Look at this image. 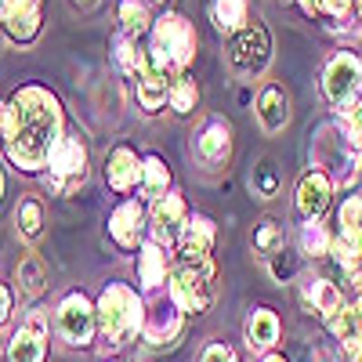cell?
I'll return each mask as SVG.
<instances>
[{"label":"cell","mask_w":362,"mask_h":362,"mask_svg":"<svg viewBox=\"0 0 362 362\" xmlns=\"http://www.w3.org/2000/svg\"><path fill=\"white\" fill-rule=\"evenodd\" d=\"M62 109L51 90L25 83L4 109V153L18 170H40L51 160V148L62 141Z\"/></svg>","instance_id":"6da1fadb"},{"label":"cell","mask_w":362,"mask_h":362,"mask_svg":"<svg viewBox=\"0 0 362 362\" xmlns=\"http://www.w3.org/2000/svg\"><path fill=\"white\" fill-rule=\"evenodd\" d=\"M98 329L109 337V344H127L138 329H141V305L131 286L124 283H109L98 297Z\"/></svg>","instance_id":"7a4b0ae2"},{"label":"cell","mask_w":362,"mask_h":362,"mask_svg":"<svg viewBox=\"0 0 362 362\" xmlns=\"http://www.w3.org/2000/svg\"><path fill=\"white\" fill-rule=\"evenodd\" d=\"M322 95L326 102L351 116L362 105V58L351 51H337L329 58V66L322 73Z\"/></svg>","instance_id":"3957f363"},{"label":"cell","mask_w":362,"mask_h":362,"mask_svg":"<svg viewBox=\"0 0 362 362\" xmlns=\"http://www.w3.org/2000/svg\"><path fill=\"white\" fill-rule=\"evenodd\" d=\"M153 51L160 62H167L170 69H185L196 54V29L185 15L167 11L163 18L153 22Z\"/></svg>","instance_id":"277c9868"},{"label":"cell","mask_w":362,"mask_h":362,"mask_svg":"<svg viewBox=\"0 0 362 362\" xmlns=\"http://www.w3.org/2000/svg\"><path fill=\"white\" fill-rule=\"evenodd\" d=\"M210 276H214V261H203V264L181 261L177 268H170V300L181 312L203 315L210 308V300H214Z\"/></svg>","instance_id":"5b68a950"},{"label":"cell","mask_w":362,"mask_h":362,"mask_svg":"<svg viewBox=\"0 0 362 362\" xmlns=\"http://www.w3.org/2000/svg\"><path fill=\"white\" fill-rule=\"evenodd\" d=\"M51 174H47V189L54 196H69L80 181H83V167H87V148L80 138L66 134L51 148V160H47Z\"/></svg>","instance_id":"8992f818"},{"label":"cell","mask_w":362,"mask_h":362,"mask_svg":"<svg viewBox=\"0 0 362 362\" xmlns=\"http://www.w3.org/2000/svg\"><path fill=\"white\" fill-rule=\"evenodd\" d=\"M98 329V312L83 293H66L58 305V334L73 348H87Z\"/></svg>","instance_id":"52a82bcc"},{"label":"cell","mask_w":362,"mask_h":362,"mask_svg":"<svg viewBox=\"0 0 362 362\" xmlns=\"http://www.w3.org/2000/svg\"><path fill=\"white\" fill-rule=\"evenodd\" d=\"M268 58H272V37H268V29L257 25V22L239 29L235 40H232V54H228L232 69L243 73V76H257L268 66Z\"/></svg>","instance_id":"ba28073f"},{"label":"cell","mask_w":362,"mask_h":362,"mask_svg":"<svg viewBox=\"0 0 362 362\" xmlns=\"http://www.w3.org/2000/svg\"><path fill=\"white\" fill-rule=\"evenodd\" d=\"M47 355V322L40 312H33L8 341V362H44Z\"/></svg>","instance_id":"9c48e42d"},{"label":"cell","mask_w":362,"mask_h":362,"mask_svg":"<svg viewBox=\"0 0 362 362\" xmlns=\"http://www.w3.org/2000/svg\"><path fill=\"white\" fill-rule=\"evenodd\" d=\"M181 334V308L174 300H153L141 312V337L148 344H167Z\"/></svg>","instance_id":"30bf717a"},{"label":"cell","mask_w":362,"mask_h":362,"mask_svg":"<svg viewBox=\"0 0 362 362\" xmlns=\"http://www.w3.org/2000/svg\"><path fill=\"white\" fill-rule=\"evenodd\" d=\"M141 232H145V210H141V203L127 199V203H119L109 214V235H112L116 247L138 250L141 247Z\"/></svg>","instance_id":"8fae6325"},{"label":"cell","mask_w":362,"mask_h":362,"mask_svg":"<svg viewBox=\"0 0 362 362\" xmlns=\"http://www.w3.org/2000/svg\"><path fill=\"white\" fill-rule=\"evenodd\" d=\"M210 250H214V221L206 214H192L181 225V257L189 264H203L210 261Z\"/></svg>","instance_id":"7c38bea8"},{"label":"cell","mask_w":362,"mask_h":362,"mask_svg":"<svg viewBox=\"0 0 362 362\" xmlns=\"http://www.w3.org/2000/svg\"><path fill=\"white\" fill-rule=\"evenodd\" d=\"M228 153H232V131H228V124L218 119V116L206 119V124L199 127V134H196V156H199V163L218 167V163L228 160Z\"/></svg>","instance_id":"4fadbf2b"},{"label":"cell","mask_w":362,"mask_h":362,"mask_svg":"<svg viewBox=\"0 0 362 362\" xmlns=\"http://www.w3.org/2000/svg\"><path fill=\"white\" fill-rule=\"evenodd\" d=\"M329 196H334V181H329V174H322V170L305 174V177H300V185H297V210H300V218L315 221L322 210L329 206Z\"/></svg>","instance_id":"5bb4252c"},{"label":"cell","mask_w":362,"mask_h":362,"mask_svg":"<svg viewBox=\"0 0 362 362\" xmlns=\"http://www.w3.org/2000/svg\"><path fill=\"white\" fill-rule=\"evenodd\" d=\"M105 181L116 192H131L134 185H141V160L131 153L127 145H116L105 156Z\"/></svg>","instance_id":"9a60e30c"},{"label":"cell","mask_w":362,"mask_h":362,"mask_svg":"<svg viewBox=\"0 0 362 362\" xmlns=\"http://www.w3.org/2000/svg\"><path fill=\"white\" fill-rule=\"evenodd\" d=\"M170 276V261H167V250L163 243H156V239H148V243H141L138 250V279L145 290H160Z\"/></svg>","instance_id":"2e32d148"},{"label":"cell","mask_w":362,"mask_h":362,"mask_svg":"<svg viewBox=\"0 0 362 362\" xmlns=\"http://www.w3.org/2000/svg\"><path fill=\"white\" fill-rule=\"evenodd\" d=\"M257 119H261V127L268 131V134H276V131H283L286 127V119H290V102H286V95L279 87H264L261 95H257Z\"/></svg>","instance_id":"e0dca14e"},{"label":"cell","mask_w":362,"mask_h":362,"mask_svg":"<svg viewBox=\"0 0 362 362\" xmlns=\"http://www.w3.org/2000/svg\"><path fill=\"white\" fill-rule=\"evenodd\" d=\"M185 225V199L167 192L153 203V228H156V243H167L170 247V228Z\"/></svg>","instance_id":"ac0fdd59"},{"label":"cell","mask_w":362,"mask_h":362,"mask_svg":"<svg viewBox=\"0 0 362 362\" xmlns=\"http://www.w3.org/2000/svg\"><path fill=\"white\" fill-rule=\"evenodd\" d=\"M247 341H250V348H272L279 341V319H276V312H268V308H257V312H250V319H247Z\"/></svg>","instance_id":"d6986e66"},{"label":"cell","mask_w":362,"mask_h":362,"mask_svg":"<svg viewBox=\"0 0 362 362\" xmlns=\"http://www.w3.org/2000/svg\"><path fill=\"white\" fill-rule=\"evenodd\" d=\"M305 305L326 319L329 312L341 308V290L329 283V279H308V283H305Z\"/></svg>","instance_id":"ffe728a7"},{"label":"cell","mask_w":362,"mask_h":362,"mask_svg":"<svg viewBox=\"0 0 362 362\" xmlns=\"http://www.w3.org/2000/svg\"><path fill=\"white\" fill-rule=\"evenodd\" d=\"M329 257H334L341 264V272L348 276V283L362 286V247L351 243V239H334V247H329Z\"/></svg>","instance_id":"44dd1931"},{"label":"cell","mask_w":362,"mask_h":362,"mask_svg":"<svg viewBox=\"0 0 362 362\" xmlns=\"http://www.w3.org/2000/svg\"><path fill=\"white\" fill-rule=\"evenodd\" d=\"M167 185H170V167L160 160V156H145L141 160V192L145 196H153V199H160V196H167Z\"/></svg>","instance_id":"7402d4cb"},{"label":"cell","mask_w":362,"mask_h":362,"mask_svg":"<svg viewBox=\"0 0 362 362\" xmlns=\"http://www.w3.org/2000/svg\"><path fill=\"white\" fill-rule=\"evenodd\" d=\"M15 276H18V290H22L25 297H37V293H44V286H47V268H44L40 257H22Z\"/></svg>","instance_id":"603a6c76"},{"label":"cell","mask_w":362,"mask_h":362,"mask_svg":"<svg viewBox=\"0 0 362 362\" xmlns=\"http://www.w3.org/2000/svg\"><path fill=\"white\" fill-rule=\"evenodd\" d=\"M196 102H199L196 80H192L189 73H177L174 83H170V109H174L177 116H189V112L196 109Z\"/></svg>","instance_id":"cb8c5ba5"},{"label":"cell","mask_w":362,"mask_h":362,"mask_svg":"<svg viewBox=\"0 0 362 362\" xmlns=\"http://www.w3.org/2000/svg\"><path fill=\"white\" fill-rule=\"evenodd\" d=\"M214 22L221 33H239L247 22V0H214Z\"/></svg>","instance_id":"d4e9b609"},{"label":"cell","mask_w":362,"mask_h":362,"mask_svg":"<svg viewBox=\"0 0 362 362\" xmlns=\"http://www.w3.org/2000/svg\"><path fill=\"white\" fill-rule=\"evenodd\" d=\"M116 15H119V25H124V33L131 40H138L148 29V11H145V4H138V0H119Z\"/></svg>","instance_id":"484cf974"},{"label":"cell","mask_w":362,"mask_h":362,"mask_svg":"<svg viewBox=\"0 0 362 362\" xmlns=\"http://www.w3.org/2000/svg\"><path fill=\"white\" fill-rule=\"evenodd\" d=\"M326 326H329V334H334L341 344L362 334V319H358V312H355V308H344V305H341L337 312H329V315H326Z\"/></svg>","instance_id":"4316f807"},{"label":"cell","mask_w":362,"mask_h":362,"mask_svg":"<svg viewBox=\"0 0 362 362\" xmlns=\"http://www.w3.org/2000/svg\"><path fill=\"white\" fill-rule=\"evenodd\" d=\"M15 221H18V232L25 239H37L44 232V206L37 199H22L18 210H15Z\"/></svg>","instance_id":"83f0119b"},{"label":"cell","mask_w":362,"mask_h":362,"mask_svg":"<svg viewBox=\"0 0 362 362\" xmlns=\"http://www.w3.org/2000/svg\"><path fill=\"white\" fill-rule=\"evenodd\" d=\"M341 235L362 247V196H348L341 203Z\"/></svg>","instance_id":"f1b7e54d"},{"label":"cell","mask_w":362,"mask_h":362,"mask_svg":"<svg viewBox=\"0 0 362 362\" xmlns=\"http://www.w3.org/2000/svg\"><path fill=\"white\" fill-rule=\"evenodd\" d=\"M254 250L257 257H276L283 250V225L279 221H261L254 232Z\"/></svg>","instance_id":"f546056e"},{"label":"cell","mask_w":362,"mask_h":362,"mask_svg":"<svg viewBox=\"0 0 362 362\" xmlns=\"http://www.w3.org/2000/svg\"><path fill=\"white\" fill-rule=\"evenodd\" d=\"M141 62H145V51H138V44L127 33H119L116 37V66L127 76H141Z\"/></svg>","instance_id":"4dcf8cb0"},{"label":"cell","mask_w":362,"mask_h":362,"mask_svg":"<svg viewBox=\"0 0 362 362\" xmlns=\"http://www.w3.org/2000/svg\"><path fill=\"white\" fill-rule=\"evenodd\" d=\"M4 29L15 44H33L40 37V11L33 15H15V18H4Z\"/></svg>","instance_id":"1f68e13d"},{"label":"cell","mask_w":362,"mask_h":362,"mask_svg":"<svg viewBox=\"0 0 362 362\" xmlns=\"http://www.w3.org/2000/svg\"><path fill=\"white\" fill-rule=\"evenodd\" d=\"M329 247H334V239H329V232L315 221H308L305 228H300V250H305L308 257H322L329 254Z\"/></svg>","instance_id":"d6a6232c"},{"label":"cell","mask_w":362,"mask_h":362,"mask_svg":"<svg viewBox=\"0 0 362 362\" xmlns=\"http://www.w3.org/2000/svg\"><path fill=\"white\" fill-rule=\"evenodd\" d=\"M254 192L261 196V199H272L279 192V170L272 167V163H261L257 170H254Z\"/></svg>","instance_id":"836d02e7"},{"label":"cell","mask_w":362,"mask_h":362,"mask_svg":"<svg viewBox=\"0 0 362 362\" xmlns=\"http://www.w3.org/2000/svg\"><path fill=\"white\" fill-rule=\"evenodd\" d=\"M4 4V18H15V15H33L40 11V0H0Z\"/></svg>","instance_id":"e575fe53"},{"label":"cell","mask_w":362,"mask_h":362,"mask_svg":"<svg viewBox=\"0 0 362 362\" xmlns=\"http://www.w3.org/2000/svg\"><path fill=\"white\" fill-rule=\"evenodd\" d=\"M293 272H297V261L286 250H279L276 257H272V276H276V279H290Z\"/></svg>","instance_id":"d590c367"},{"label":"cell","mask_w":362,"mask_h":362,"mask_svg":"<svg viewBox=\"0 0 362 362\" xmlns=\"http://www.w3.org/2000/svg\"><path fill=\"white\" fill-rule=\"evenodd\" d=\"M203 362H235V351L228 344H210L203 351Z\"/></svg>","instance_id":"8d00e7d4"},{"label":"cell","mask_w":362,"mask_h":362,"mask_svg":"<svg viewBox=\"0 0 362 362\" xmlns=\"http://www.w3.org/2000/svg\"><path fill=\"white\" fill-rule=\"evenodd\" d=\"M300 4V11L305 15H312V18H322V15H329V0H297Z\"/></svg>","instance_id":"74e56055"},{"label":"cell","mask_w":362,"mask_h":362,"mask_svg":"<svg viewBox=\"0 0 362 362\" xmlns=\"http://www.w3.org/2000/svg\"><path fill=\"white\" fill-rule=\"evenodd\" d=\"M8 315H11V290L0 286V326L8 322Z\"/></svg>","instance_id":"f35d334b"},{"label":"cell","mask_w":362,"mask_h":362,"mask_svg":"<svg viewBox=\"0 0 362 362\" xmlns=\"http://www.w3.org/2000/svg\"><path fill=\"white\" fill-rule=\"evenodd\" d=\"M308 362H337V355L329 351V348H312L308 351Z\"/></svg>","instance_id":"ab89813d"},{"label":"cell","mask_w":362,"mask_h":362,"mask_svg":"<svg viewBox=\"0 0 362 362\" xmlns=\"http://www.w3.org/2000/svg\"><path fill=\"white\" fill-rule=\"evenodd\" d=\"M264 362H286V358H283V355H268Z\"/></svg>","instance_id":"60d3db41"},{"label":"cell","mask_w":362,"mask_h":362,"mask_svg":"<svg viewBox=\"0 0 362 362\" xmlns=\"http://www.w3.org/2000/svg\"><path fill=\"white\" fill-rule=\"evenodd\" d=\"M355 312H358V319H362V297H358V305H355Z\"/></svg>","instance_id":"b9f144b4"},{"label":"cell","mask_w":362,"mask_h":362,"mask_svg":"<svg viewBox=\"0 0 362 362\" xmlns=\"http://www.w3.org/2000/svg\"><path fill=\"white\" fill-rule=\"evenodd\" d=\"M0 131H4V109H0Z\"/></svg>","instance_id":"7bdbcfd3"},{"label":"cell","mask_w":362,"mask_h":362,"mask_svg":"<svg viewBox=\"0 0 362 362\" xmlns=\"http://www.w3.org/2000/svg\"><path fill=\"white\" fill-rule=\"evenodd\" d=\"M355 4H358V18H362V0H355Z\"/></svg>","instance_id":"ee69618b"},{"label":"cell","mask_w":362,"mask_h":362,"mask_svg":"<svg viewBox=\"0 0 362 362\" xmlns=\"http://www.w3.org/2000/svg\"><path fill=\"white\" fill-rule=\"evenodd\" d=\"M0 192H4V174H0Z\"/></svg>","instance_id":"f6af8a7d"},{"label":"cell","mask_w":362,"mask_h":362,"mask_svg":"<svg viewBox=\"0 0 362 362\" xmlns=\"http://www.w3.org/2000/svg\"><path fill=\"white\" fill-rule=\"evenodd\" d=\"M80 4H95V0H80Z\"/></svg>","instance_id":"bcb514c9"},{"label":"cell","mask_w":362,"mask_h":362,"mask_svg":"<svg viewBox=\"0 0 362 362\" xmlns=\"http://www.w3.org/2000/svg\"><path fill=\"white\" fill-rule=\"evenodd\" d=\"M160 4H163V0H160Z\"/></svg>","instance_id":"7dc6e473"}]
</instances>
